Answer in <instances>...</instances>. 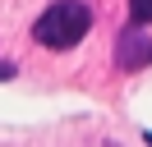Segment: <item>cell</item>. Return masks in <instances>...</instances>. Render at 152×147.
I'll list each match as a JSON object with an SVG mask.
<instances>
[{
    "instance_id": "1",
    "label": "cell",
    "mask_w": 152,
    "mask_h": 147,
    "mask_svg": "<svg viewBox=\"0 0 152 147\" xmlns=\"http://www.w3.org/2000/svg\"><path fill=\"white\" fill-rule=\"evenodd\" d=\"M88 28H92V9H88L83 0H56V5L32 23V37H37L42 46H51V51H69V46H78L88 37Z\"/></svg>"
},
{
    "instance_id": "2",
    "label": "cell",
    "mask_w": 152,
    "mask_h": 147,
    "mask_svg": "<svg viewBox=\"0 0 152 147\" xmlns=\"http://www.w3.org/2000/svg\"><path fill=\"white\" fill-rule=\"evenodd\" d=\"M115 64L120 69H148L152 64V37L138 32V28H124L115 37Z\"/></svg>"
},
{
    "instance_id": "3",
    "label": "cell",
    "mask_w": 152,
    "mask_h": 147,
    "mask_svg": "<svg viewBox=\"0 0 152 147\" xmlns=\"http://www.w3.org/2000/svg\"><path fill=\"white\" fill-rule=\"evenodd\" d=\"M129 14L134 23H152V0H129Z\"/></svg>"
},
{
    "instance_id": "4",
    "label": "cell",
    "mask_w": 152,
    "mask_h": 147,
    "mask_svg": "<svg viewBox=\"0 0 152 147\" xmlns=\"http://www.w3.org/2000/svg\"><path fill=\"white\" fill-rule=\"evenodd\" d=\"M5 78H14V64L10 60H0V83H5Z\"/></svg>"
},
{
    "instance_id": "5",
    "label": "cell",
    "mask_w": 152,
    "mask_h": 147,
    "mask_svg": "<svg viewBox=\"0 0 152 147\" xmlns=\"http://www.w3.org/2000/svg\"><path fill=\"white\" fill-rule=\"evenodd\" d=\"M143 138H148V147H152V133H143Z\"/></svg>"
}]
</instances>
